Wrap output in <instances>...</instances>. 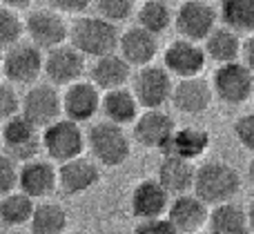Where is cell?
<instances>
[{"label": "cell", "instance_id": "cell-35", "mask_svg": "<svg viewBox=\"0 0 254 234\" xmlns=\"http://www.w3.org/2000/svg\"><path fill=\"white\" fill-rule=\"evenodd\" d=\"M22 107V101L18 98L16 94V87L11 85V80H4L2 87H0V114H2V118H11V116H16L18 112H20Z\"/></svg>", "mask_w": 254, "mask_h": 234}, {"label": "cell", "instance_id": "cell-12", "mask_svg": "<svg viewBox=\"0 0 254 234\" xmlns=\"http://www.w3.org/2000/svg\"><path fill=\"white\" fill-rule=\"evenodd\" d=\"M176 29L188 40H205L216 29V11L203 0H185L176 11Z\"/></svg>", "mask_w": 254, "mask_h": 234}, {"label": "cell", "instance_id": "cell-2", "mask_svg": "<svg viewBox=\"0 0 254 234\" xmlns=\"http://www.w3.org/2000/svg\"><path fill=\"white\" fill-rule=\"evenodd\" d=\"M241 190V176L232 165L223 161H210L196 170L194 194H198L207 205L228 203Z\"/></svg>", "mask_w": 254, "mask_h": 234}, {"label": "cell", "instance_id": "cell-31", "mask_svg": "<svg viewBox=\"0 0 254 234\" xmlns=\"http://www.w3.org/2000/svg\"><path fill=\"white\" fill-rule=\"evenodd\" d=\"M138 25L152 34H163L172 25V11L163 0H145L138 7Z\"/></svg>", "mask_w": 254, "mask_h": 234}, {"label": "cell", "instance_id": "cell-4", "mask_svg": "<svg viewBox=\"0 0 254 234\" xmlns=\"http://www.w3.org/2000/svg\"><path fill=\"white\" fill-rule=\"evenodd\" d=\"M43 147L49 154V159L58 161V163H67L71 159H78L85 150L83 129L71 118H58L45 127Z\"/></svg>", "mask_w": 254, "mask_h": 234}, {"label": "cell", "instance_id": "cell-11", "mask_svg": "<svg viewBox=\"0 0 254 234\" xmlns=\"http://www.w3.org/2000/svg\"><path fill=\"white\" fill-rule=\"evenodd\" d=\"M63 112V96L52 85H34L29 92L22 96L20 114H25L36 127H47L54 120H58Z\"/></svg>", "mask_w": 254, "mask_h": 234}, {"label": "cell", "instance_id": "cell-28", "mask_svg": "<svg viewBox=\"0 0 254 234\" xmlns=\"http://www.w3.org/2000/svg\"><path fill=\"white\" fill-rule=\"evenodd\" d=\"M67 228V210L56 201H43L36 205L29 221L31 234H63Z\"/></svg>", "mask_w": 254, "mask_h": 234}, {"label": "cell", "instance_id": "cell-18", "mask_svg": "<svg viewBox=\"0 0 254 234\" xmlns=\"http://www.w3.org/2000/svg\"><path fill=\"white\" fill-rule=\"evenodd\" d=\"M101 181V170L94 161H87L83 156L71 159L67 163H61L58 168V187L67 196H76L92 190Z\"/></svg>", "mask_w": 254, "mask_h": 234}, {"label": "cell", "instance_id": "cell-24", "mask_svg": "<svg viewBox=\"0 0 254 234\" xmlns=\"http://www.w3.org/2000/svg\"><path fill=\"white\" fill-rule=\"evenodd\" d=\"M207 147H210V134L201 127L188 125V127H181L172 134V138H170V143H167V147L163 150V154H176L188 161H194L205 154Z\"/></svg>", "mask_w": 254, "mask_h": 234}, {"label": "cell", "instance_id": "cell-6", "mask_svg": "<svg viewBox=\"0 0 254 234\" xmlns=\"http://www.w3.org/2000/svg\"><path fill=\"white\" fill-rule=\"evenodd\" d=\"M131 92L138 98L140 107L145 110H156L163 103L172 101V76L167 67L158 65H145L136 71L134 80H131Z\"/></svg>", "mask_w": 254, "mask_h": 234}, {"label": "cell", "instance_id": "cell-21", "mask_svg": "<svg viewBox=\"0 0 254 234\" xmlns=\"http://www.w3.org/2000/svg\"><path fill=\"white\" fill-rule=\"evenodd\" d=\"M121 56L125 58L129 65L136 67H145L154 60L158 52V43H156V34H152L149 29L145 27H131L127 29L123 36H121Z\"/></svg>", "mask_w": 254, "mask_h": 234}, {"label": "cell", "instance_id": "cell-38", "mask_svg": "<svg viewBox=\"0 0 254 234\" xmlns=\"http://www.w3.org/2000/svg\"><path fill=\"white\" fill-rule=\"evenodd\" d=\"M54 9L58 11H67V13H78L83 9H87L92 4V0H49Z\"/></svg>", "mask_w": 254, "mask_h": 234}, {"label": "cell", "instance_id": "cell-27", "mask_svg": "<svg viewBox=\"0 0 254 234\" xmlns=\"http://www.w3.org/2000/svg\"><path fill=\"white\" fill-rule=\"evenodd\" d=\"M205 52L216 62H234L243 56V43L232 27H219L205 38Z\"/></svg>", "mask_w": 254, "mask_h": 234}, {"label": "cell", "instance_id": "cell-9", "mask_svg": "<svg viewBox=\"0 0 254 234\" xmlns=\"http://www.w3.org/2000/svg\"><path fill=\"white\" fill-rule=\"evenodd\" d=\"M207 52L205 47L196 45V40L181 38L167 45L165 54H163V62L170 69V74L179 76V78H194L205 69Z\"/></svg>", "mask_w": 254, "mask_h": 234}, {"label": "cell", "instance_id": "cell-42", "mask_svg": "<svg viewBox=\"0 0 254 234\" xmlns=\"http://www.w3.org/2000/svg\"><path fill=\"white\" fill-rule=\"evenodd\" d=\"M248 178H250V183L254 185V159L250 161V165H248Z\"/></svg>", "mask_w": 254, "mask_h": 234}, {"label": "cell", "instance_id": "cell-39", "mask_svg": "<svg viewBox=\"0 0 254 234\" xmlns=\"http://www.w3.org/2000/svg\"><path fill=\"white\" fill-rule=\"evenodd\" d=\"M243 62L254 71V34H250V38L243 43Z\"/></svg>", "mask_w": 254, "mask_h": 234}, {"label": "cell", "instance_id": "cell-19", "mask_svg": "<svg viewBox=\"0 0 254 234\" xmlns=\"http://www.w3.org/2000/svg\"><path fill=\"white\" fill-rule=\"evenodd\" d=\"M58 187V170L47 161L31 159L20 165V190L31 199H45Z\"/></svg>", "mask_w": 254, "mask_h": 234}, {"label": "cell", "instance_id": "cell-34", "mask_svg": "<svg viewBox=\"0 0 254 234\" xmlns=\"http://www.w3.org/2000/svg\"><path fill=\"white\" fill-rule=\"evenodd\" d=\"M98 9V16L107 18L112 22L125 20L131 16V9H134V0H94Z\"/></svg>", "mask_w": 254, "mask_h": 234}, {"label": "cell", "instance_id": "cell-23", "mask_svg": "<svg viewBox=\"0 0 254 234\" xmlns=\"http://www.w3.org/2000/svg\"><path fill=\"white\" fill-rule=\"evenodd\" d=\"M129 76H131V65L119 54H107V56L96 58V62L92 67V80L105 92L125 87Z\"/></svg>", "mask_w": 254, "mask_h": 234}, {"label": "cell", "instance_id": "cell-14", "mask_svg": "<svg viewBox=\"0 0 254 234\" xmlns=\"http://www.w3.org/2000/svg\"><path fill=\"white\" fill-rule=\"evenodd\" d=\"M176 132L174 118L170 114L156 107V110H145L138 118L134 120V138L143 147L149 150H165L172 134Z\"/></svg>", "mask_w": 254, "mask_h": 234}, {"label": "cell", "instance_id": "cell-13", "mask_svg": "<svg viewBox=\"0 0 254 234\" xmlns=\"http://www.w3.org/2000/svg\"><path fill=\"white\" fill-rule=\"evenodd\" d=\"M103 107L101 87L96 83H87V80H76V83L67 85L65 94H63V112L67 118L83 123L96 116V112Z\"/></svg>", "mask_w": 254, "mask_h": 234}, {"label": "cell", "instance_id": "cell-43", "mask_svg": "<svg viewBox=\"0 0 254 234\" xmlns=\"http://www.w3.org/2000/svg\"><path fill=\"white\" fill-rule=\"evenodd\" d=\"M196 234H198V232H196Z\"/></svg>", "mask_w": 254, "mask_h": 234}, {"label": "cell", "instance_id": "cell-36", "mask_svg": "<svg viewBox=\"0 0 254 234\" xmlns=\"http://www.w3.org/2000/svg\"><path fill=\"white\" fill-rule=\"evenodd\" d=\"M134 234H181V230L170 219H145L134 228Z\"/></svg>", "mask_w": 254, "mask_h": 234}, {"label": "cell", "instance_id": "cell-41", "mask_svg": "<svg viewBox=\"0 0 254 234\" xmlns=\"http://www.w3.org/2000/svg\"><path fill=\"white\" fill-rule=\"evenodd\" d=\"M248 219H250V230L254 232V201H252L250 210H248Z\"/></svg>", "mask_w": 254, "mask_h": 234}, {"label": "cell", "instance_id": "cell-8", "mask_svg": "<svg viewBox=\"0 0 254 234\" xmlns=\"http://www.w3.org/2000/svg\"><path fill=\"white\" fill-rule=\"evenodd\" d=\"M36 125L27 118L25 114H16L11 118L4 120L2 127V141L7 152H11L13 159L20 161H31L43 147V136L38 138L36 134Z\"/></svg>", "mask_w": 254, "mask_h": 234}, {"label": "cell", "instance_id": "cell-40", "mask_svg": "<svg viewBox=\"0 0 254 234\" xmlns=\"http://www.w3.org/2000/svg\"><path fill=\"white\" fill-rule=\"evenodd\" d=\"M31 4V0H2V7H9V9H27Z\"/></svg>", "mask_w": 254, "mask_h": 234}, {"label": "cell", "instance_id": "cell-25", "mask_svg": "<svg viewBox=\"0 0 254 234\" xmlns=\"http://www.w3.org/2000/svg\"><path fill=\"white\" fill-rule=\"evenodd\" d=\"M250 219L248 212L237 203H219L210 212L207 219V232L210 234H248Z\"/></svg>", "mask_w": 254, "mask_h": 234}, {"label": "cell", "instance_id": "cell-16", "mask_svg": "<svg viewBox=\"0 0 254 234\" xmlns=\"http://www.w3.org/2000/svg\"><path fill=\"white\" fill-rule=\"evenodd\" d=\"M167 219L181 230V234H196L203 226H207V203L198 194H179L170 203Z\"/></svg>", "mask_w": 254, "mask_h": 234}, {"label": "cell", "instance_id": "cell-30", "mask_svg": "<svg viewBox=\"0 0 254 234\" xmlns=\"http://www.w3.org/2000/svg\"><path fill=\"white\" fill-rule=\"evenodd\" d=\"M221 18L234 31L254 34V0H221Z\"/></svg>", "mask_w": 254, "mask_h": 234}, {"label": "cell", "instance_id": "cell-5", "mask_svg": "<svg viewBox=\"0 0 254 234\" xmlns=\"http://www.w3.org/2000/svg\"><path fill=\"white\" fill-rule=\"evenodd\" d=\"M214 94L228 105H241L254 96V71L246 62H223L214 71Z\"/></svg>", "mask_w": 254, "mask_h": 234}, {"label": "cell", "instance_id": "cell-33", "mask_svg": "<svg viewBox=\"0 0 254 234\" xmlns=\"http://www.w3.org/2000/svg\"><path fill=\"white\" fill-rule=\"evenodd\" d=\"M20 187V168L16 165L9 152H2L0 156V192L9 194V192H16Z\"/></svg>", "mask_w": 254, "mask_h": 234}, {"label": "cell", "instance_id": "cell-37", "mask_svg": "<svg viewBox=\"0 0 254 234\" xmlns=\"http://www.w3.org/2000/svg\"><path fill=\"white\" fill-rule=\"evenodd\" d=\"M234 134H237V141L241 143L246 150L254 152V112L243 114L241 118H237V123H234Z\"/></svg>", "mask_w": 254, "mask_h": 234}, {"label": "cell", "instance_id": "cell-22", "mask_svg": "<svg viewBox=\"0 0 254 234\" xmlns=\"http://www.w3.org/2000/svg\"><path fill=\"white\" fill-rule=\"evenodd\" d=\"M194 178H196V170H194L192 161L176 154H163V161L158 165V181L170 194L179 196L192 190Z\"/></svg>", "mask_w": 254, "mask_h": 234}, {"label": "cell", "instance_id": "cell-32", "mask_svg": "<svg viewBox=\"0 0 254 234\" xmlns=\"http://www.w3.org/2000/svg\"><path fill=\"white\" fill-rule=\"evenodd\" d=\"M27 31L25 20L18 16L16 9L2 7L0 11V43H2L4 49L13 47V45L20 43V36Z\"/></svg>", "mask_w": 254, "mask_h": 234}, {"label": "cell", "instance_id": "cell-15", "mask_svg": "<svg viewBox=\"0 0 254 234\" xmlns=\"http://www.w3.org/2000/svg\"><path fill=\"white\" fill-rule=\"evenodd\" d=\"M85 54L74 45H58L45 56V74L54 85H71L85 71Z\"/></svg>", "mask_w": 254, "mask_h": 234}, {"label": "cell", "instance_id": "cell-20", "mask_svg": "<svg viewBox=\"0 0 254 234\" xmlns=\"http://www.w3.org/2000/svg\"><path fill=\"white\" fill-rule=\"evenodd\" d=\"M212 103V87L201 78H181L172 92V105L183 114H203Z\"/></svg>", "mask_w": 254, "mask_h": 234}, {"label": "cell", "instance_id": "cell-29", "mask_svg": "<svg viewBox=\"0 0 254 234\" xmlns=\"http://www.w3.org/2000/svg\"><path fill=\"white\" fill-rule=\"evenodd\" d=\"M34 199H31L27 192H9L2 194L0 201V219H2L4 226H22V223H29L34 217Z\"/></svg>", "mask_w": 254, "mask_h": 234}, {"label": "cell", "instance_id": "cell-1", "mask_svg": "<svg viewBox=\"0 0 254 234\" xmlns=\"http://www.w3.org/2000/svg\"><path fill=\"white\" fill-rule=\"evenodd\" d=\"M71 45L85 56L101 58L107 54H114L119 47L121 36L116 31V25L103 16H83L71 25L69 31Z\"/></svg>", "mask_w": 254, "mask_h": 234}, {"label": "cell", "instance_id": "cell-3", "mask_svg": "<svg viewBox=\"0 0 254 234\" xmlns=\"http://www.w3.org/2000/svg\"><path fill=\"white\" fill-rule=\"evenodd\" d=\"M89 150H92L94 159L105 168H116L123 165L129 159V138L125 136L123 125L112 123V120H103L96 123L89 129Z\"/></svg>", "mask_w": 254, "mask_h": 234}, {"label": "cell", "instance_id": "cell-26", "mask_svg": "<svg viewBox=\"0 0 254 234\" xmlns=\"http://www.w3.org/2000/svg\"><path fill=\"white\" fill-rule=\"evenodd\" d=\"M138 105L140 103H138V98L134 96L131 89L119 87V89L105 92L101 110L105 112L107 120L119 123V125H127V123H134V120L138 118Z\"/></svg>", "mask_w": 254, "mask_h": 234}, {"label": "cell", "instance_id": "cell-7", "mask_svg": "<svg viewBox=\"0 0 254 234\" xmlns=\"http://www.w3.org/2000/svg\"><path fill=\"white\" fill-rule=\"evenodd\" d=\"M45 71V58L40 47L34 43H18L4 49L2 58V74L11 83L29 85Z\"/></svg>", "mask_w": 254, "mask_h": 234}, {"label": "cell", "instance_id": "cell-17", "mask_svg": "<svg viewBox=\"0 0 254 234\" xmlns=\"http://www.w3.org/2000/svg\"><path fill=\"white\" fill-rule=\"evenodd\" d=\"M170 210V192L161 185V181H140L131 192V214L140 221L145 219H158Z\"/></svg>", "mask_w": 254, "mask_h": 234}, {"label": "cell", "instance_id": "cell-10", "mask_svg": "<svg viewBox=\"0 0 254 234\" xmlns=\"http://www.w3.org/2000/svg\"><path fill=\"white\" fill-rule=\"evenodd\" d=\"M27 36L31 38V43L38 47L54 49L58 45H63L69 36L71 27H67L65 18L58 11H49V9H36L25 18Z\"/></svg>", "mask_w": 254, "mask_h": 234}]
</instances>
